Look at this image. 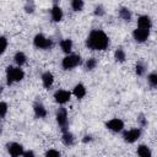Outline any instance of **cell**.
Returning <instances> with one entry per match:
<instances>
[{
  "mask_svg": "<svg viewBox=\"0 0 157 157\" xmlns=\"http://www.w3.org/2000/svg\"><path fill=\"white\" fill-rule=\"evenodd\" d=\"M86 45L92 50H104L109 45V38L102 29H93L86 39Z\"/></svg>",
  "mask_w": 157,
  "mask_h": 157,
  "instance_id": "cell-1",
  "label": "cell"
},
{
  "mask_svg": "<svg viewBox=\"0 0 157 157\" xmlns=\"http://www.w3.org/2000/svg\"><path fill=\"white\" fill-rule=\"evenodd\" d=\"M25 77V72L20 67H13V66H7L6 67V78H7V85H12L13 82H18Z\"/></svg>",
  "mask_w": 157,
  "mask_h": 157,
  "instance_id": "cell-2",
  "label": "cell"
},
{
  "mask_svg": "<svg viewBox=\"0 0 157 157\" xmlns=\"http://www.w3.org/2000/svg\"><path fill=\"white\" fill-rule=\"evenodd\" d=\"M81 64V56L77 54H69L67 56H65L63 59L61 66L64 70H71L74 67H76L77 65Z\"/></svg>",
  "mask_w": 157,
  "mask_h": 157,
  "instance_id": "cell-3",
  "label": "cell"
},
{
  "mask_svg": "<svg viewBox=\"0 0 157 157\" xmlns=\"http://www.w3.org/2000/svg\"><path fill=\"white\" fill-rule=\"evenodd\" d=\"M33 44H34L37 48H39V49H49V48H52L53 42H52V39H49V38H47L45 36H43V34L39 33V34H37V36L34 37Z\"/></svg>",
  "mask_w": 157,
  "mask_h": 157,
  "instance_id": "cell-4",
  "label": "cell"
},
{
  "mask_svg": "<svg viewBox=\"0 0 157 157\" xmlns=\"http://www.w3.org/2000/svg\"><path fill=\"white\" fill-rule=\"evenodd\" d=\"M56 121L59 124V126L61 128L63 131L67 130V110L65 108H59L56 110Z\"/></svg>",
  "mask_w": 157,
  "mask_h": 157,
  "instance_id": "cell-5",
  "label": "cell"
},
{
  "mask_svg": "<svg viewBox=\"0 0 157 157\" xmlns=\"http://www.w3.org/2000/svg\"><path fill=\"white\" fill-rule=\"evenodd\" d=\"M141 136V130L140 129H131V130H128L123 134V137H124V141L125 142H129V144H132L135 142L136 140H139Z\"/></svg>",
  "mask_w": 157,
  "mask_h": 157,
  "instance_id": "cell-6",
  "label": "cell"
},
{
  "mask_svg": "<svg viewBox=\"0 0 157 157\" xmlns=\"http://www.w3.org/2000/svg\"><path fill=\"white\" fill-rule=\"evenodd\" d=\"M132 36H134V39L137 42V43H144L147 40L148 36H150V29H145V28H136L134 29L132 32Z\"/></svg>",
  "mask_w": 157,
  "mask_h": 157,
  "instance_id": "cell-7",
  "label": "cell"
},
{
  "mask_svg": "<svg viewBox=\"0 0 157 157\" xmlns=\"http://www.w3.org/2000/svg\"><path fill=\"white\" fill-rule=\"evenodd\" d=\"M70 97H71V93L69 91H65V90H58L54 93V99L59 104H65L66 102H69Z\"/></svg>",
  "mask_w": 157,
  "mask_h": 157,
  "instance_id": "cell-8",
  "label": "cell"
},
{
  "mask_svg": "<svg viewBox=\"0 0 157 157\" xmlns=\"http://www.w3.org/2000/svg\"><path fill=\"white\" fill-rule=\"evenodd\" d=\"M7 147V151L11 156L13 157H17V156H21L23 153V147L21 144H17V142H10L6 145Z\"/></svg>",
  "mask_w": 157,
  "mask_h": 157,
  "instance_id": "cell-9",
  "label": "cell"
},
{
  "mask_svg": "<svg viewBox=\"0 0 157 157\" xmlns=\"http://www.w3.org/2000/svg\"><path fill=\"white\" fill-rule=\"evenodd\" d=\"M105 126H107L109 130L114 131V132H119V131L123 130V128H124V123H123V120L115 118V119H112V120L107 121Z\"/></svg>",
  "mask_w": 157,
  "mask_h": 157,
  "instance_id": "cell-10",
  "label": "cell"
},
{
  "mask_svg": "<svg viewBox=\"0 0 157 157\" xmlns=\"http://www.w3.org/2000/svg\"><path fill=\"white\" fill-rule=\"evenodd\" d=\"M137 25L140 28H145V29H150L152 27V21L147 15H142L137 18Z\"/></svg>",
  "mask_w": 157,
  "mask_h": 157,
  "instance_id": "cell-11",
  "label": "cell"
},
{
  "mask_svg": "<svg viewBox=\"0 0 157 157\" xmlns=\"http://www.w3.org/2000/svg\"><path fill=\"white\" fill-rule=\"evenodd\" d=\"M42 82H43V86L45 88H50L53 82H54V76L50 71H45L43 75H42Z\"/></svg>",
  "mask_w": 157,
  "mask_h": 157,
  "instance_id": "cell-12",
  "label": "cell"
},
{
  "mask_svg": "<svg viewBox=\"0 0 157 157\" xmlns=\"http://www.w3.org/2000/svg\"><path fill=\"white\" fill-rule=\"evenodd\" d=\"M33 110H34V115L37 118H44L47 115V109L44 108V105L40 102H36L33 105Z\"/></svg>",
  "mask_w": 157,
  "mask_h": 157,
  "instance_id": "cell-13",
  "label": "cell"
},
{
  "mask_svg": "<svg viewBox=\"0 0 157 157\" xmlns=\"http://www.w3.org/2000/svg\"><path fill=\"white\" fill-rule=\"evenodd\" d=\"M50 12H52V20H53L54 22H59V21L63 20L64 13H63V10L59 7V5H54Z\"/></svg>",
  "mask_w": 157,
  "mask_h": 157,
  "instance_id": "cell-14",
  "label": "cell"
},
{
  "mask_svg": "<svg viewBox=\"0 0 157 157\" xmlns=\"http://www.w3.org/2000/svg\"><path fill=\"white\" fill-rule=\"evenodd\" d=\"M72 93H74V96H75L76 98L81 99V98H83V97L86 96V88H85V86H83L82 83H77V85L74 87Z\"/></svg>",
  "mask_w": 157,
  "mask_h": 157,
  "instance_id": "cell-15",
  "label": "cell"
},
{
  "mask_svg": "<svg viewBox=\"0 0 157 157\" xmlns=\"http://www.w3.org/2000/svg\"><path fill=\"white\" fill-rule=\"evenodd\" d=\"M63 142L66 145V146H72L74 142H75V137L71 132H69V130H65L63 131Z\"/></svg>",
  "mask_w": 157,
  "mask_h": 157,
  "instance_id": "cell-16",
  "label": "cell"
},
{
  "mask_svg": "<svg viewBox=\"0 0 157 157\" xmlns=\"http://www.w3.org/2000/svg\"><path fill=\"white\" fill-rule=\"evenodd\" d=\"M60 47H61V50L66 54H70L71 53V49H72V40L71 39H63L60 42Z\"/></svg>",
  "mask_w": 157,
  "mask_h": 157,
  "instance_id": "cell-17",
  "label": "cell"
},
{
  "mask_svg": "<svg viewBox=\"0 0 157 157\" xmlns=\"http://www.w3.org/2000/svg\"><path fill=\"white\" fill-rule=\"evenodd\" d=\"M137 155L141 157H151V150L146 145H140L137 147Z\"/></svg>",
  "mask_w": 157,
  "mask_h": 157,
  "instance_id": "cell-18",
  "label": "cell"
},
{
  "mask_svg": "<svg viewBox=\"0 0 157 157\" xmlns=\"http://www.w3.org/2000/svg\"><path fill=\"white\" fill-rule=\"evenodd\" d=\"M119 16L126 22H129L131 20V12H130V10L128 7H120L119 9Z\"/></svg>",
  "mask_w": 157,
  "mask_h": 157,
  "instance_id": "cell-19",
  "label": "cell"
},
{
  "mask_svg": "<svg viewBox=\"0 0 157 157\" xmlns=\"http://www.w3.org/2000/svg\"><path fill=\"white\" fill-rule=\"evenodd\" d=\"M114 58L118 63H124L125 59H126V55H125V52L123 50V48H118L114 53Z\"/></svg>",
  "mask_w": 157,
  "mask_h": 157,
  "instance_id": "cell-20",
  "label": "cell"
},
{
  "mask_svg": "<svg viewBox=\"0 0 157 157\" xmlns=\"http://www.w3.org/2000/svg\"><path fill=\"white\" fill-rule=\"evenodd\" d=\"M13 59H15V63L18 65V66H21V65H23L25 63H26V55H25V53H22V52H17L16 54H15V56H13Z\"/></svg>",
  "mask_w": 157,
  "mask_h": 157,
  "instance_id": "cell-21",
  "label": "cell"
},
{
  "mask_svg": "<svg viewBox=\"0 0 157 157\" xmlns=\"http://www.w3.org/2000/svg\"><path fill=\"white\" fill-rule=\"evenodd\" d=\"M145 71H146V65H145L144 63L139 61V63L136 64V66H135V72H136V75H137V76H142V75L145 74Z\"/></svg>",
  "mask_w": 157,
  "mask_h": 157,
  "instance_id": "cell-22",
  "label": "cell"
},
{
  "mask_svg": "<svg viewBox=\"0 0 157 157\" xmlns=\"http://www.w3.org/2000/svg\"><path fill=\"white\" fill-rule=\"evenodd\" d=\"M71 7L74 11H81L83 9V0H71Z\"/></svg>",
  "mask_w": 157,
  "mask_h": 157,
  "instance_id": "cell-23",
  "label": "cell"
},
{
  "mask_svg": "<svg viewBox=\"0 0 157 157\" xmlns=\"http://www.w3.org/2000/svg\"><path fill=\"white\" fill-rule=\"evenodd\" d=\"M96 66H97V60H96V58H90V59L86 61V64H85L86 70H93Z\"/></svg>",
  "mask_w": 157,
  "mask_h": 157,
  "instance_id": "cell-24",
  "label": "cell"
},
{
  "mask_svg": "<svg viewBox=\"0 0 157 157\" xmlns=\"http://www.w3.org/2000/svg\"><path fill=\"white\" fill-rule=\"evenodd\" d=\"M147 81H148V83H150L152 87H156V86H157V74H156V72H151V74L147 76Z\"/></svg>",
  "mask_w": 157,
  "mask_h": 157,
  "instance_id": "cell-25",
  "label": "cell"
},
{
  "mask_svg": "<svg viewBox=\"0 0 157 157\" xmlns=\"http://www.w3.org/2000/svg\"><path fill=\"white\" fill-rule=\"evenodd\" d=\"M25 10H26V12H29V13H32L34 11V2H33V0H26Z\"/></svg>",
  "mask_w": 157,
  "mask_h": 157,
  "instance_id": "cell-26",
  "label": "cell"
},
{
  "mask_svg": "<svg viewBox=\"0 0 157 157\" xmlns=\"http://www.w3.org/2000/svg\"><path fill=\"white\" fill-rule=\"evenodd\" d=\"M7 113V104L5 102H0V118H5Z\"/></svg>",
  "mask_w": 157,
  "mask_h": 157,
  "instance_id": "cell-27",
  "label": "cell"
},
{
  "mask_svg": "<svg viewBox=\"0 0 157 157\" xmlns=\"http://www.w3.org/2000/svg\"><path fill=\"white\" fill-rule=\"evenodd\" d=\"M6 47H7V39L5 37H0V54L5 52Z\"/></svg>",
  "mask_w": 157,
  "mask_h": 157,
  "instance_id": "cell-28",
  "label": "cell"
},
{
  "mask_svg": "<svg viewBox=\"0 0 157 157\" xmlns=\"http://www.w3.org/2000/svg\"><path fill=\"white\" fill-rule=\"evenodd\" d=\"M104 13H105V11H104V9H103V6H102V5L96 6V9H94V15H96V16L101 17V16H103Z\"/></svg>",
  "mask_w": 157,
  "mask_h": 157,
  "instance_id": "cell-29",
  "label": "cell"
},
{
  "mask_svg": "<svg viewBox=\"0 0 157 157\" xmlns=\"http://www.w3.org/2000/svg\"><path fill=\"white\" fill-rule=\"evenodd\" d=\"M45 156H47V157H52V156L59 157V156H60V152H59V151H55V150H49V151L45 152Z\"/></svg>",
  "mask_w": 157,
  "mask_h": 157,
  "instance_id": "cell-30",
  "label": "cell"
},
{
  "mask_svg": "<svg viewBox=\"0 0 157 157\" xmlns=\"http://www.w3.org/2000/svg\"><path fill=\"white\" fill-rule=\"evenodd\" d=\"M137 121H139V124H140L141 126H145V125L147 124V120H146V118L144 117V114H140V115H139Z\"/></svg>",
  "mask_w": 157,
  "mask_h": 157,
  "instance_id": "cell-31",
  "label": "cell"
},
{
  "mask_svg": "<svg viewBox=\"0 0 157 157\" xmlns=\"http://www.w3.org/2000/svg\"><path fill=\"white\" fill-rule=\"evenodd\" d=\"M90 141H92V136H91V135H85L83 139H82V142L87 144V142H90Z\"/></svg>",
  "mask_w": 157,
  "mask_h": 157,
  "instance_id": "cell-32",
  "label": "cell"
},
{
  "mask_svg": "<svg viewBox=\"0 0 157 157\" xmlns=\"http://www.w3.org/2000/svg\"><path fill=\"white\" fill-rule=\"evenodd\" d=\"M22 156H25V157H33L34 156V152L33 151H23V153H22Z\"/></svg>",
  "mask_w": 157,
  "mask_h": 157,
  "instance_id": "cell-33",
  "label": "cell"
},
{
  "mask_svg": "<svg viewBox=\"0 0 157 157\" xmlns=\"http://www.w3.org/2000/svg\"><path fill=\"white\" fill-rule=\"evenodd\" d=\"M53 2H54V5H58V2H60V0H53Z\"/></svg>",
  "mask_w": 157,
  "mask_h": 157,
  "instance_id": "cell-34",
  "label": "cell"
},
{
  "mask_svg": "<svg viewBox=\"0 0 157 157\" xmlns=\"http://www.w3.org/2000/svg\"><path fill=\"white\" fill-rule=\"evenodd\" d=\"M1 132H2V126H1V124H0V135H1Z\"/></svg>",
  "mask_w": 157,
  "mask_h": 157,
  "instance_id": "cell-35",
  "label": "cell"
}]
</instances>
